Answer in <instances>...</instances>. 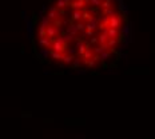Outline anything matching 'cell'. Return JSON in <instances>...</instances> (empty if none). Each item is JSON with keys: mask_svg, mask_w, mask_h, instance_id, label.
Instances as JSON below:
<instances>
[{"mask_svg": "<svg viewBox=\"0 0 155 139\" xmlns=\"http://www.w3.org/2000/svg\"><path fill=\"white\" fill-rule=\"evenodd\" d=\"M25 24L36 59L68 71L115 67L134 39L124 0H44Z\"/></svg>", "mask_w": 155, "mask_h": 139, "instance_id": "1", "label": "cell"}]
</instances>
